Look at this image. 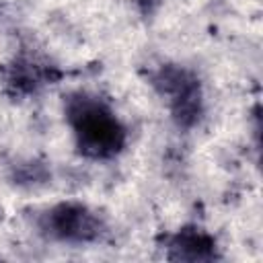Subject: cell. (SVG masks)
Here are the masks:
<instances>
[{
	"mask_svg": "<svg viewBox=\"0 0 263 263\" xmlns=\"http://www.w3.org/2000/svg\"><path fill=\"white\" fill-rule=\"evenodd\" d=\"M72 123L80 148L90 156L115 154L123 144V129L117 119L99 103L80 101L72 107Z\"/></svg>",
	"mask_w": 263,
	"mask_h": 263,
	"instance_id": "cell-1",
	"label": "cell"
},
{
	"mask_svg": "<svg viewBox=\"0 0 263 263\" xmlns=\"http://www.w3.org/2000/svg\"><path fill=\"white\" fill-rule=\"evenodd\" d=\"M51 228L58 236L62 238H74V240H84L90 238L97 230L95 220L90 218L88 212L82 208L74 205H62L51 214Z\"/></svg>",
	"mask_w": 263,
	"mask_h": 263,
	"instance_id": "cell-2",
	"label": "cell"
},
{
	"mask_svg": "<svg viewBox=\"0 0 263 263\" xmlns=\"http://www.w3.org/2000/svg\"><path fill=\"white\" fill-rule=\"evenodd\" d=\"M177 249H179V255L185 259H203L210 255L212 242L199 232H183L179 236Z\"/></svg>",
	"mask_w": 263,
	"mask_h": 263,
	"instance_id": "cell-3",
	"label": "cell"
}]
</instances>
